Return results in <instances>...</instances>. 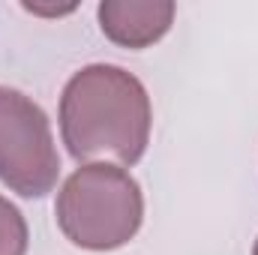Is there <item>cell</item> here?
Here are the masks:
<instances>
[{
	"mask_svg": "<svg viewBox=\"0 0 258 255\" xmlns=\"http://www.w3.org/2000/svg\"><path fill=\"white\" fill-rule=\"evenodd\" d=\"M153 126L147 87L123 66L90 63L66 81L60 93V135L81 165H135Z\"/></svg>",
	"mask_w": 258,
	"mask_h": 255,
	"instance_id": "6da1fadb",
	"label": "cell"
},
{
	"mask_svg": "<svg viewBox=\"0 0 258 255\" xmlns=\"http://www.w3.org/2000/svg\"><path fill=\"white\" fill-rule=\"evenodd\" d=\"M57 225L69 243L90 252L126 246L144 222V195L126 168L87 162L57 192Z\"/></svg>",
	"mask_w": 258,
	"mask_h": 255,
	"instance_id": "7a4b0ae2",
	"label": "cell"
},
{
	"mask_svg": "<svg viewBox=\"0 0 258 255\" xmlns=\"http://www.w3.org/2000/svg\"><path fill=\"white\" fill-rule=\"evenodd\" d=\"M60 156L45 111L15 87L0 84V180L24 198L57 186Z\"/></svg>",
	"mask_w": 258,
	"mask_h": 255,
	"instance_id": "3957f363",
	"label": "cell"
},
{
	"mask_svg": "<svg viewBox=\"0 0 258 255\" xmlns=\"http://www.w3.org/2000/svg\"><path fill=\"white\" fill-rule=\"evenodd\" d=\"M171 0H105L99 3V27L105 39L123 48H147L174 24Z\"/></svg>",
	"mask_w": 258,
	"mask_h": 255,
	"instance_id": "277c9868",
	"label": "cell"
},
{
	"mask_svg": "<svg viewBox=\"0 0 258 255\" xmlns=\"http://www.w3.org/2000/svg\"><path fill=\"white\" fill-rule=\"evenodd\" d=\"M30 231L21 210L0 195V255H27Z\"/></svg>",
	"mask_w": 258,
	"mask_h": 255,
	"instance_id": "5b68a950",
	"label": "cell"
},
{
	"mask_svg": "<svg viewBox=\"0 0 258 255\" xmlns=\"http://www.w3.org/2000/svg\"><path fill=\"white\" fill-rule=\"evenodd\" d=\"M24 9L27 12H36V15H66V12L75 9V3H69V6H36V3H24Z\"/></svg>",
	"mask_w": 258,
	"mask_h": 255,
	"instance_id": "8992f818",
	"label": "cell"
},
{
	"mask_svg": "<svg viewBox=\"0 0 258 255\" xmlns=\"http://www.w3.org/2000/svg\"><path fill=\"white\" fill-rule=\"evenodd\" d=\"M252 255H258V240H255V246H252Z\"/></svg>",
	"mask_w": 258,
	"mask_h": 255,
	"instance_id": "52a82bcc",
	"label": "cell"
}]
</instances>
